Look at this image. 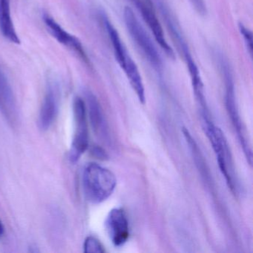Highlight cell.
I'll list each match as a JSON object with an SVG mask.
<instances>
[{
	"instance_id": "e0dca14e",
	"label": "cell",
	"mask_w": 253,
	"mask_h": 253,
	"mask_svg": "<svg viewBox=\"0 0 253 253\" xmlns=\"http://www.w3.org/2000/svg\"><path fill=\"white\" fill-rule=\"evenodd\" d=\"M4 232H5V228H4L3 223L0 220V238H2V235H4Z\"/></svg>"
},
{
	"instance_id": "5bb4252c",
	"label": "cell",
	"mask_w": 253,
	"mask_h": 253,
	"mask_svg": "<svg viewBox=\"0 0 253 253\" xmlns=\"http://www.w3.org/2000/svg\"><path fill=\"white\" fill-rule=\"evenodd\" d=\"M238 28H239L240 33L242 35L247 51L252 57L253 56V33L242 23H240L238 24Z\"/></svg>"
},
{
	"instance_id": "5b68a950",
	"label": "cell",
	"mask_w": 253,
	"mask_h": 253,
	"mask_svg": "<svg viewBox=\"0 0 253 253\" xmlns=\"http://www.w3.org/2000/svg\"><path fill=\"white\" fill-rule=\"evenodd\" d=\"M75 134L71 146L69 158L72 162L79 161L88 147V128L87 123V109L85 102L81 97L74 101Z\"/></svg>"
},
{
	"instance_id": "ba28073f",
	"label": "cell",
	"mask_w": 253,
	"mask_h": 253,
	"mask_svg": "<svg viewBox=\"0 0 253 253\" xmlns=\"http://www.w3.org/2000/svg\"><path fill=\"white\" fill-rule=\"evenodd\" d=\"M136 5H137L145 23H146L148 27L153 34L156 42L159 44L161 48L165 51L166 54L170 58L174 59L175 55H174V51L166 40L164 29H163L162 26H161L154 10L142 0H137Z\"/></svg>"
},
{
	"instance_id": "9a60e30c",
	"label": "cell",
	"mask_w": 253,
	"mask_h": 253,
	"mask_svg": "<svg viewBox=\"0 0 253 253\" xmlns=\"http://www.w3.org/2000/svg\"><path fill=\"white\" fill-rule=\"evenodd\" d=\"M190 2L200 14L205 15L207 14V7L204 0H190Z\"/></svg>"
},
{
	"instance_id": "2e32d148",
	"label": "cell",
	"mask_w": 253,
	"mask_h": 253,
	"mask_svg": "<svg viewBox=\"0 0 253 253\" xmlns=\"http://www.w3.org/2000/svg\"><path fill=\"white\" fill-rule=\"evenodd\" d=\"M93 153H94V155L99 158H103V159H105V158H107V155L105 153L104 151H103V149H100V148H94V151H93Z\"/></svg>"
},
{
	"instance_id": "4fadbf2b",
	"label": "cell",
	"mask_w": 253,
	"mask_h": 253,
	"mask_svg": "<svg viewBox=\"0 0 253 253\" xmlns=\"http://www.w3.org/2000/svg\"><path fill=\"white\" fill-rule=\"evenodd\" d=\"M84 252L86 253H105L103 246L99 240L93 236H88L84 242Z\"/></svg>"
},
{
	"instance_id": "52a82bcc",
	"label": "cell",
	"mask_w": 253,
	"mask_h": 253,
	"mask_svg": "<svg viewBox=\"0 0 253 253\" xmlns=\"http://www.w3.org/2000/svg\"><path fill=\"white\" fill-rule=\"evenodd\" d=\"M43 21L51 36L64 46L78 54L85 63H88V57L84 46L78 38L65 30L55 20L48 14H44Z\"/></svg>"
},
{
	"instance_id": "9c48e42d",
	"label": "cell",
	"mask_w": 253,
	"mask_h": 253,
	"mask_svg": "<svg viewBox=\"0 0 253 253\" xmlns=\"http://www.w3.org/2000/svg\"><path fill=\"white\" fill-rule=\"evenodd\" d=\"M58 101L57 87L50 84L40 112L39 124L42 129H48L54 123L58 112Z\"/></svg>"
},
{
	"instance_id": "6da1fadb",
	"label": "cell",
	"mask_w": 253,
	"mask_h": 253,
	"mask_svg": "<svg viewBox=\"0 0 253 253\" xmlns=\"http://www.w3.org/2000/svg\"><path fill=\"white\" fill-rule=\"evenodd\" d=\"M117 179L114 173L99 164L91 163L84 169L83 186L85 198L92 204L106 201L115 192Z\"/></svg>"
},
{
	"instance_id": "7a4b0ae2",
	"label": "cell",
	"mask_w": 253,
	"mask_h": 253,
	"mask_svg": "<svg viewBox=\"0 0 253 253\" xmlns=\"http://www.w3.org/2000/svg\"><path fill=\"white\" fill-rule=\"evenodd\" d=\"M201 115L203 127L215 154L219 169L229 189L233 193H236V182L234 177L232 155L224 134L219 127L214 125L210 118V113H201Z\"/></svg>"
},
{
	"instance_id": "8fae6325",
	"label": "cell",
	"mask_w": 253,
	"mask_h": 253,
	"mask_svg": "<svg viewBox=\"0 0 253 253\" xmlns=\"http://www.w3.org/2000/svg\"><path fill=\"white\" fill-rule=\"evenodd\" d=\"M0 32L11 43L20 44L11 16V0H0Z\"/></svg>"
},
{
	"instance_id": "7c38bea8",
	"label": "cell",
	"mask_w": 253,
	"mask_h": 253,
	"mask_svg": "<svg viewBox=\"0 0 253 253\" xmlns=\"http://www.w3.org/2000/svg\"><path fill=\"white\" fill-rule=\"evenodd\" d=\"M87 106L90 121L94 132L101 137H105L107 132L104 117L97 97L91 92L86 94Z\"/></svg>"
},
{
	"instance_id": "277c9868",
	"label": "cell",
	"mask_w": 253,
	"mask_h": 253,
	"mask_svg": "<svg viewBox=\"0 0 253 253\" xmlns=\"http://www.w3.org/2000/svg\"><path fill=\"white\" fill-rule=\"evenodd\" d=\"M220 68L224 77L225 86H226V94H225V103H226V110L229 114V118L232 121L234 128L236 130L237 136L241 143L244 153L248 161L249 164L251 165L252 151L248 140L246 138L245 131H244V126L242 121L240 118L239 112H238V106H237L236 100H235V86H234L233 79H232V73L230 68L227 62L223 60V57L220 59Z\"/></svg>"
},
{
	"instance_id": "8992f818",
	"label": "cell",
	"mask_w": 253,
	"mask_h": 253,
	"mask_svg": "<svg viewBox=\"0 0 253 253\" xmlns=\"http://www.w3.org/2000/svg\"><path fill=\"white\" fill-rule=\"evenodd\" d=\"M106 232L115 247L124 245L129 238V224L126 214L123 209L111 210L105 221Z\"/></svg>"
},
{
	"instance_id": "30bf717a",
	"label": "cell",
	"mask_w": 253,
	"mask_h": 253,
	"mask_svg": "<svg viewBox=\"0 0 253 253\" xmlns=\"http://www.w3.org/2000/svg\"><path fill=\"white\" fill-rule=\"evenodd\" d=\"M0 112L9 121H14L17 115V106L12 88L6 75L0 66Z\"/></svg>"
},
{
	"instance_id": "3957f363",
	"label": "cell",
	"mask_w": 253,
	"mask_h": 253,
	"mask_svg": "<svg viewBox=\"0 0 253 253\" xmlns=\"http://www.w3.org/2000/svg\"><path fill=\"white\" fill-rule=\"evenodd\" d=\"M124 18L130 36L141 50L149 63L155 70L161 71L163 63L161 55L150 37L130 7L126 6L124 8Z\"/></svg>"
}]
</instances>
